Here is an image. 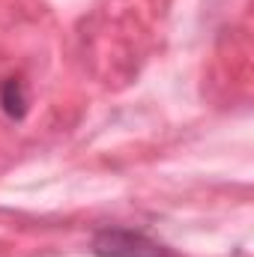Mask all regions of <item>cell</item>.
Returning <instances> with one entry per match:
<instances>
[{"label": "cell", "mask_w": 254, "mask_h": 257, "mask_svg": "<svg viewBox=\"0 0 254 257\" xmlns=\"http://www.w3.org/2000/svg\"><path fill=\"white\" fill-rule=\"evenodd\" d=\"M96 254L102 257H171L165 245L153 242L144 233H132V230H102L93 242Z\"/></svg>", "instance_id": "obj_1"}, {"label": "cell", "mask_w": 254, "mask_h": 257, "mask_svg": "<svg viewBox=\"0 0 254 257\" xmlns=\"http://www.w3.org/2000/svg\"><path fill=\"white\" fill-rule=\"evenodd\" d=\"M0 105H3V111L9 117H15V120L24 117V111H27V93H24V84L18 78H6L0 84Z\"/></svg>", "instance_id": "obj_2"}]
</instances>
